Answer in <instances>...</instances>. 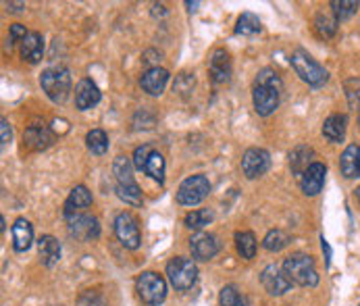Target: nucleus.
I'll list each match as a JSON object with an SVG mask.
<instances>
[{"mask_svg":"<svg viewBox=\"0 0 360 306\" xmlns=\"http://www.w3.org/2000/svg\"><path fill=\"white\" fill-rule=\"evenodd\" d=\"M281 92H283V82L279 78V73L271 67H264L256 73L254 80V88H252V102H254V111L260 117H269L277 111L279 100H281Z\"/></svg>","mask_w":360,"mask_h":306,"instance_id":"nucleus-1","label":"nucleus"},{"mask_svg":"<svg viewBox=\"0 0 360 306\" xmlns=\"http://www.w3.org/2000/svg\"><path fill=\"white\" fill-rule=\"evenodd\" d=\"M283 273L287 275V279L296 285H302V287H314L318 283V271H316V264L312 260V256L304 254V252H296V254H289L283 264H281Z\"/></svg>","mask_w":360,"mask_h":306,"instance_id":"nucleus-2","label":"nucleus"},{"mask_svg":"<svg viewBox=\"0 0 360 306\" xmlns=\"http://www.w3.org/2000/svg\"><path fill=\"white\" fill-rule=\"evenodd\" d=\"M289 63H291V69L296 71V75H298L302 82H306L308 86H312V88H321V86H325L327 80H329L327 69H325L323 65H318V63H316L306 51H302V48H298L296 53H291Z\"/></svg>","mask_w":360,"mask_h":306,"instance_id":"nucleus-3","label":"nucleus"},{"mask_svg":"<svg viewBox=\"0 0 360 306\" xmlns=\"http://www.w3.org/2000/svg\"><path fill=\"white\" fill-rule=\"evenodd\" d=\"M40 86L55 105H63L71 92V75L65 67H51L42 71Z\"/></svg>","mask_w":360,"mask_h":306,"instance_id":"nucleus-4","label":"nucleus"},{"mask_svg":"<svg viewBox=\"0 0 360 306\" xmlns=\"http://www.w3.org/2000/svg\"><path fill=\"white\" fill-rule=\"evenodd\" d=\"M136 291H138V296L144 304L159 306L167 298V281H165L163 275H159L154 271H144L136 279Z\"/></svg>","mask_w":360,"mask_h":306,"instance_id":"nucleus-5","label":"nucleus"},{"mask_svg":"<svg viewBox=\"0 0 360 306\" xmlns=\"http://www.w3.org/2000/svg\"><path fill=\"white\" fill-rule=\"evenodd\" d=\"M167 279L177 291H188L198 279V267L190 258L175 256L167 262Z\"/></svg>","mask_w":360,"mask_h":306,"instance_id":"nucleus-6","label":"nucleus"},{"mask_svg":"<svg viewBox=\"0 0 360 306\" xmlns=\"http://www.w3.org/2000/svg\"><path fill=\"white\" fill-rule=\"evenodd\" d=\"M210 194V181L206 175L198 173V175H192L188 179L181 181L179 190H177V202L181 206H196L200 204L206 196Z\"/></svg>","mask_w":360,"mask_h":306,"instance_id":"nucleus-7","label":"nucleus"},{"mask_svg":"<svg viewBox=\"0 0 360 306\" xmlns=\"http://www.w3.org/2000/svg\"><path fill=\"white\" fill-rule=\"evenodd\" d=\"M113 229H115V235L121 242V246H125L127 250H138L140 248V244H142V231H140L138 219L132 213H125V210L119 213L115 217Z\"/></svg>","mask_w":360,"mask_h":306,"instance_id":"nucleus-8","label":"nucleus"},{"mask_svg":"<svg viewBox=\"0 0 360 306\" xmlns=\"http://www.w3.org/2000/svg\"><path fill=\"white\" fill-rule=\"evenodd\" d=\"M65 221L69 225V233L80 242H90V240H96L100 235V223L92 215L80 213V215L65 217Z\"/></svg>","mask_w":360,"mask_h":306,"instance_id":"nucleus-9","label":"nucleus"},{"mask_svg":"<svg viewBox=\"0 0 360 306\" xmlns=\"http://www.w3.org/2000/svg\"><path fill=\"white\" fill-rule=\"evenodd\" d=\"M271 169V154L264 148H248L242 156V173L248 179L262 177Z\"/></svg>","mask_w":360,"mask_h":306,"instance_id":"nucleus-10","label":"nucleus"},{"mask_svg":"<svg viewBox=\"0 0 360 306\" xmlns=\"http://www.w3.org/2000/svg\"><path fill=\"white\" fill-rule=\"evenodd\" d=\"M260 283H262V287L271 296H281V294H285V291L291 289V281L287 279V275L283 273V269L277 267V264H269V267L262 269Z\"/></svg>","mask_w":360,"mask_h":306,"instance_id":"nucleus-11","label":"nucleus"},{"mask_svg":"<svg viewBox=\"0 0 360 306\" xmlns=\"http://www.w3.org/2000/svg\"><path fill=\"white\" fill-rule=\"evenodd\" d=\"M219 248H221L219 246V240L213 233L200 231V233H196V235L190 237V250H192V256L196 260H210V258H215L217 252H219Z\"/></svg>","mask_w":360,"mask_h":306,"instance_id":"nucleus-12","label":"nucleus"},{"mask_svg":"<svg viewBox=\"0 0 360 306\" xmlns=\"http://www.w3.org/2000/svg\"><path fill=\"white\" fill-rule=\"evenodd\" d=\"M208 73H210L213 84H217V86L227 84L231 80V59H229V53L227 51L217 48L213 53L210 63H208Z\"/></svg>","mask_w":360,"mask_h":306,"instance_id":"nucleus-13","label":"nucleus"},{"mask_svg":"<svg viewBox=\"0 0 360 306\" xmlns=\"http://www.w3.org/2000/svg\"><path fill=\"white\" fill-rule=\"evenodd\" d=\"M325 177H327V167L323 163H312L300 177V188L304 196H316L325 186Z\"/></svg>","mask_w":360,"mask_h":306,"instance_id":"nucleus-14","label":"nucleus"},{"mask_svg":"<svg viewBox=\"0 0 360 306\" xmlns=\"http://www.w3.org/2000/svg\"><path fill=\"white\" fill-rule=\"evenodd\" d=\"M102 98V92L98 90V86L92 82V80H82L78 86H75V107L78 111H90L94 109Z\"/></svg>","mask_w":360,"mask_h":306,"instance_id":"nucleus-15","label":"nucleus"},{"mask_svg":"<svg viewBox=\"0 0 360 306\" xmlns=\"http://www.w3.org/2000/svg\"><path fill=\"white\" fill-rule=\"evenodd\" d=\"M167 82H169V71L163 67H150L140 78L142 90L150 96H161L163 90L167 88Z\"/></svg>","mask_w":360,"mask_h":306,"instance_id":"nucleus-16","label":"nucleus"},{"mask_svg":"<svg viewBox=\"0 0 360 306\" xmlns=\"http://www.w3.org/2000/svg\"><path fill=\"white\" fill-rule=\"evenodd\" d=\"M53 132L42 123V125H30L28 129H26V134H24V142H26V146L30 148V150H36V152H40V150H46L51 144H53Z\"/></svg>","mask_w":360,"mask_h":306,"instance_id":"nucleus-17","label":"nucleus"},{"mask_svg":"<svg viewBox=\"0 0 360 306\" xmlns=\"http://www.w3.org/2000/svg\"><path fill=\"white\" fill-rule=\"evenodd\" d=\"M90 204H92V192H90L86 186H75V188L71 190L67 202H65L63 215H65V217L80 215V213H84Z\"/></svg>","mask_w":360,"mask_h":306,"instance_id":"nucleus-18","label":"nucleus"},{"mask_svg":"<svg viewBox=\"0 0 360 306\" xmlns=\"http://www.w3.org/2000/svg\"><path fill=\"white\" fill-rule=\"evenodd\" d=\"M19 53H21L24 61H28L32 65L40 63L42 61V55H44V38H42V34L30 32L28 38L19 44Z\"/></svg>","mask_w":360,"mask_h":306,"instance_id":"nucleus-19","label":"nucleus"},{"mask_svg":"<svg viewBox=\"0 0 360 306\" xmlns=\"http://www.w3.org/2000/svg\"><path fill=\"white\" fill-rule=\"evenodd\" d=\"M345 127H348V117L345 115H339V113L329 115L323 123V136L331 144H339L345 138Z\"/></svg>","mask_w":360,"mask_h":306,"instance_id":"nucleus-20","label":"nucleus"},{"mask_svg":"<svg viewBox=\"0 0 360 306\" xmlns=\"http://www.w3.org/2000/svg\"><path fill=\"white\" fill-rule=\"evenodd\" d=\"M113 173L117 179V188H132L138 186L134 179V161L125 154H119L113 163Z\"/></svg>","mask_w":360,"mask_h":306,"instance_id":"nucleus-21","label":"nucleus"},{"mask_svg":"<svg viewBox=\"0 0 360 306\" xmlns=\"http://www.w3.org/2000/svg\"><path fill=\"white\" fill-rule=\"evenodd\" d=\"M32 242H34V227L28 219L19 217L13 225V248L17 252H26L30 250Z\"/></svg>","mask_w":360,"mask_h":306,"instance_id":"nucleus-22","label":"nucleus"},{"mask_svg":"<svg viewBox=\"0 0 360 306\" xmlns=\"http://www.w3.org/2000/svg\"><path fill=\"white\" fill-rule=\"evenodd\" d=\"M314 156V150L306 144H300L296 146L291 152H289V167H291V173L300 179L304 175V171L312 165V159Z\"/></svg>","mask_w":360,"mask_h":306,"instance_id":"nucleus-23","label":"nucleus"},{"mask_svg":"<svg viewBox=\"0 0 360 306\" xmlns=\"http://www.w3.org/2000/svg\"><path fill=\"white\" fill-rule=\"evenodd\" d=\"M38 252L46 267H55L61 260V244L55 235H42L38 240Z\"/></svg>","mask_w":360,"mask_h":306,"instance_id":"nucleus-24","label":"nucleus"},{"mask_svg":"<svg viewBox=\"0 0 360 306\" xmlns=\"http://www.w3.org/2000/svg\"><path fill=\"white\" fill-rule=\"evenodd\" d=\"M358 150H360V146L350 144V146L341 152V156H339V169H341V175L348 177V179L358 177Z\"/></svg>","mask_w":360,"mask_h":306,"instance_id":"nucleus-25","label":"nucleus"},{"mask_svg":"<svg viewBox=\"0 0 360 306\" xmlns=\"http://www.w3.org/2000/svg\"><path fill=\"white\" fill-rule=\"evenodd\" d=\"M235 248L242 258L252 260L256 256V237L252 231H237L235 233Z\"/></svg>","mask_w":360,"mask_h":306,"instance_id":"nucleus-26","label":"nucleus"},{"mask_svg":"<svg viewBox=\"0 0 360 306\" xmlns=\"http://www.w3.org/2000/svg\"><path fill=\"white\" fill-rule=\"evenodd\" d=\"M337 26H339V21L333 17V15H327V13H318L316 17H314V32H316V36L318 38H333L335 34H337Z\"/></svg>","mask_w":360,"mask_h":306,"instance_id":"nucleus-27","label":"nucleus"},{"mask_svg":"<svg viewBox=\"0 0 360 306\" xmlns=\"http://www.w3.org/2000/svg\"><path fill=\"white\" fill-rule=\"evenodd\" d=\"M86 146H88V150H90L92 154H96V156L107 154V150H109V136H107V132H105V129H92V132H88V136H86Z\"/></svg>","mask_w":360,"mask_h":306,"instance_id":"nucleus-28","label":"nucleus"},{"mask_svg":"<svg viewBox=\"0 0 360 306\" xmlns=\"http://www.w3.org/2000/svg\"><path fill=\"white\" fill-rule=\"evenodd\" d=\"M329 7L333 9V17L337 21H345V19H350L352 15L358 13L360 3L358 0H331Z\"/></svg>","mask_w":360,"mask_h":306,"instance_id":"nucleus-29","label":"nucleus"},{"mask_svg":"<svg viewBox=\"0 0 360 306\" xmlns=\"http://www.w3.org/2000/svg\"><path fill=\"white\" fill-rule=\"evenodd\" d=\"M260 30H262V24L254 13H242L237 24H235V34L237 36H254Z\"/></svg>","mask_w":360,"mask_h":306,"instance_id":"nucleus-30","label":"nucleus"},{"mask_svg":"<svg viewBox=\"0 0 360 306\" xmlns=\"http://www.w3.org/2000/svg\"><path fill=\"white\" fill-rule=\"evenodd\" d=\"M213 219H215V213L210 208H198V210L188 213L186 219H183V223L190 229H204L208 223H213Z\"/></svg>","mask_w":360,"mask_h":306,"instance_id":"nucleus-31","label":"nucleus"},{"mask_svg":"<svg viewBox=\"0 0 360 306\" xmlns=\"http://www.w3.org/2000/svg\"><path fill=\"white\" fill-rule=\"evenodd\" d=\"M144 173H146L148 177H152L154 181L165 183V159H163V154H161V152H156V150H154V152L150 154V159H148V163H146Z\"/></svg>","mask_w":360,"mask_h":306,"instance_id":"nucleus-32","label":"nucleus"},{"mask_svg":"<svg viewBox=\"0 0 360 306\" xmlns=\"http://www.w3.org/2000/svg\"><path fill=\"white\" fill-rule=\"evenodd\" d=\"M287 244H289V235H287L283 229H271V231L264 235V240H262V246H264V250H269V252H279V250H283Z\"/></svg>","mask_w":360,"mask_h":306,"instance_id":"nucleus-33","label":"nucleus"},{"mask_svg":"<svg viewBox=\"0 0 360 306\" xmlns=\"http://www.w3.org/2000/svg\"><path fill=\"white\" fill-rule=\"evenodd\" d=\"M219 302L221 306H248L244 294L235 285H225L219 294Z\"/></svg>","mask_w":360,"mask_h":306,"instance_id":"nucleus-34","label":"nucleus"},{"mask_svg":"<svg viewBox=\"0 0 360 306\" xmlns=\"http://www.w3.org/2000/svg\"><path fill=\"white\" fill-rule=\"evenodd\" d=\"M343 90H345V98H348L350 109L360 113V80H348L343 84Z\"/></svg>","mask_w":360,"mask_h":306,"instance_id":"nucleus-35","label":"nucleus"},{"mask_svg":"<svg viewBox=\"0 0 360 306\" xmlns=\"http://www.w3.org/2000/svg\"><path fill=\"white\" fill-rule=\"evenodd\" d=\"M117 196L132 206H142L144 198H142V190L140 186H132V188H117Z\"/></svg>","mask_w":360,"mask_h":306,"instance_id":"nucleus-36","label":"nucleus"},{"mask_svg":"<svg viewBox=\"0 0 360 306\" xmlns=\"http://www.w3.org/2000/svg\"><path fill=\"white\" fill-rule=\"evenodd\" d=\"M152 152H154V148H152V146H148V144L138 146V148L134 150V156H132L134 167H136L138 171H144V169H146V163H148V159H150V154H152Z\"/></svg>","mask_w":360,"mask_h":306,"instance_id":"nucleus-37","label":"nucleus"},{"mask_svg":"<svg viewBox=\"0 0 360 306\" xmlns=\"http://www.w3.org/2000/svg\"><path fill=\"white\" fill-rule=\"evenodd\" d=\"M28 30H26V26H21V24H13L11 26V30H9V38H7V48L11 51L15 44H21L26 38H28Z\"/></svg>","mask_w":360,"mask_h":306,"instance_id":"nucleus-38","label":"nucleus"},{"mask_svg":"<svg viewBox=\"0 0 360 306\" xmlns=\"http://www.w3.org/2000/svg\"><path fill=\"white\" fill-rule=\"evenodd\" d=\"M192 88H194V78L190 73H179L175 84H173V92H179V94L186 96V94L192 92Z\"/></svg>","mask_w":360,"mask_h":306,"instance_id":"nucleus-39","label":"nucleus"},{"mask_svg":"<svg viewBox=\"0 0 360 306\" xmlns=\"http://www.w3.org/2000/svg\"><path fill=\"white\" fill-rule=\"evenodd\" d=\"M78 304H80V306H105V300H102V296H100L98 291L88 289V291H84V294L80 296Z\"/></svg>","mask_w":360,"mask_h":306,"instance_id":"nucleus-40","label":"nucleus"},{"mask_svg":"<svg viewBox=\"0 0 360 306\" xmlns=\"http://www.w3.org/2000/svg\"><path fill=\"white\" fill-rule=\"evenodd\" d=\"M0 134H3V146H7L11 140H13V129H11V123L3 117L0 119Z\"/></svg>","mask_w":360,"mask_h":306,"instance_id":"nucleus-41","label":"nucleus"},{"mask_svg":"<svg viewBox=\"0 0 360 306\" xmlns=\"http://www.w3.org/2000/svg\"><path fill=\"white\" fill-rule=\"evenodd\" d=\"M7 7H11V11H24L26 9L24 3H7Z\"/></svg>","mask_w":360,"mask_h":306,"instance_id":"nucleus-42","label":"nucleus"},{"mask_svg":"<svg viewBox=\"0 0 360 306\" xmlns=\"http://www.w3.org/2000/svg\"><path fill=\"white\" fill-rule=\"evenodd\" d=\"M188 7H190V11H196V7H198V3H186Z\"/></svg>","mask_w":360,"mask_h":306,"instance_id":"nucleus-43","label":"nucleus"},{"mask_svg":"<svg viewBox=\"0 0 360 306\" xmlns=\"http://www.w3.org/2000/svg\"><path fill=\"white\" fill-rule=\"evenodd\" d=\"M354 194H356V198H358V202H360V186L356 188V192H354Z\"/></svg>","mask_w":360,"mask_h":306,"instance_id":"nucleus-44","label":"nucleus"},{"mask_svg":"<svg viewBox=\"0 0 360 306\" xmlns=\"http://www.w3.org/2000/svg\"><path fill=\"white\" fill-rule=\"evenodd\" d=\"M358 177H360V150H358Z\"/></svg>","mask_w":360,"mask_h":306,"instance_id":"nucleus-45","label":"nucleus"},{"mask_svg":"<svg viewBox=\"0 0 360 306\" xmlns=\"http://www.w3.org/2000/svg\"><path fill=\"white\" fill-rule=\"evenodd\" d=\"M358 125H360V117H358Z\"/></svg>","mask_w":360,"mask_h":306,"instance_id":"nucleus-46","label":"nucleus"}]
</instances>
